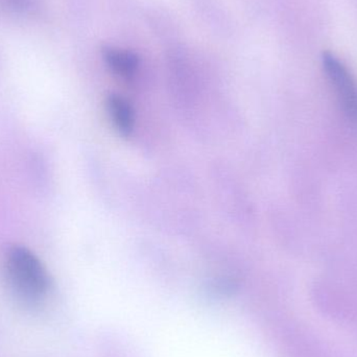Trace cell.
<instances>
[{
	"label": "cell",
	"mask_w": 357,
	"mask_h": 357,
	"mask_svg": "<svg viewBox=\"0 0 357 357\" xmlns=\"http://www.w3.org/2000/svg\"><path fill=\"white\" fill-rule=\"evenodd\" d=\"M4 277L13 295L27 305L39 303L50 289V277L39 258L22 245L10 248Z\"/></svg>",
	"instance_id": "6da1fadb"
},
{
	"label": "cell",
	"mask_w": 357,
	"mask_h": 357,
	"mask_svg": "<svg viewBox=\"0 0 357 357\" xmlns=\"http://www.w3.org/2000/svg\"><path fill=\"white\" fill-rule=\"evenodd\" d=\"M322 64L344 113L357 127L356 79L347 66L333 52H323Z\"/></svg>",
	"instance_id": "7a4b0ae2"
},
{
	"label": "cell",
	"mask_w": 357,
	"mask_h": 357,
	"mask_svg": "<svg viewBox=\"0 0 357 357\" xmlns=\"http://www.w3.org/2000/svg\"><path fill=\"white\" fill-rule=\"evenodd\" d=\"M107 108L119 133L125 137L131 136L135 127V114L132 105L123 96L112 94L107 100Z\"/></svg>",
	"instance_id": "3957f363"
},
{
	"label": "cell",
	"mask_w": 357,
	"mask_h": 357,
	"mask_svg": "<svg viewBox=\"0 0 357 357\" xmlns=\"http://www.w3.org/2000/svg\"><path fill=\"white\" fill-rule=\"evenodd\" d=\"M104 59L109 68L123 79H132L139 66V59L129 50L107 47L104 50Z\"/></svg>",
	"instance_id": "277c9868"
},
{
	"label": "cell",
	"mask_w": 357,
	"mask_h": 357,
	"mask_svg": "<svg viewBox=\"0 0 357 357\" xmlns=\"http://www.w3.org/2000/svg\"><path fill=\"white\" fill-rule=\"evenodd\" d=\"M31 0H3L4 4L8 6L10 10L19 12V10H26L29 8Z\"/></svg>",
	"instance_id": "5b68a950"
}]
</instances>
